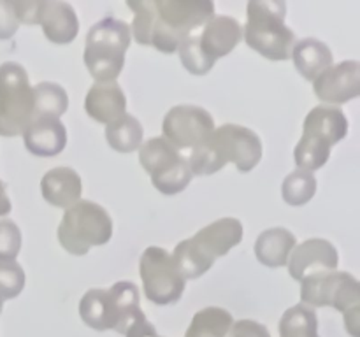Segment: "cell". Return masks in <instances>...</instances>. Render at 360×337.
Returning <instances> with one entry per match:
<instances>
[{
  "label": "cell",
  "instance_id": "2e32d148",
  "mask_svg": "<svg viewBox=\"0 0 360 337\" xmlns=\"http://www.w3.org/2000/svg\"><path fill=\"white\" fill-rule=\"evenodd\" d=\"M37 25H41L46 39L53 44H70L79 32L76 11L62 0H41Z\"/></svg>",
  "mask_w": 360,
  "mask_h": 337
},
{
  "label": "cell",
  "instance_id": "7c38bea8",
  "mask_svg": "<svg viewBox=\"0 0 360 337\" xmlns=\"http://www.w3.org/2000/svg\"><path fill=\"white\" fill-rule=\"evenodd\" d=\"M214 132V119L200 105L179 104L169 109L162 121V133L176 150H195Z\"/></svg>",
  "mask_w": 360,
  "mask_h": 337
},
{
  "label": "cell",
  "instance_id": "cb8c5ba5",
  "mask_svg": "<svg viewBox=\"0 0 360 337\" xmlns=\"http://www.w3.org/2000/svg\"><path fill=\"white\" fill-rule=\"evenodd\" d=\"M280 337H320L315 309L304 304L288 308L280 319Z\"/></svg>",
  "mask_w": 360,
  "mask_h": 337
},
{
  "label": "cell",
  "instance_id": "d6a6232c",
  "mask_svg": "<svg viewBox=\"0 0 360 337\" xmlns=\"http://www.w3.org/2000/svg\"><path fill=\"white\" fill-rule=\"evenodd\" d=\"M13 7L20 23L37 25L41 0H13Z\"/></svg>",
  "mask_w": 360,
  "mask_h": 337
},
{
  "label": "cell",
  "instance_id": "e575fe53",
  "mask_svg": "<svg viewBox=\"0 0 360 337\" xmlns=\"http://www.w3.org/2000/svg\"><path fill=\"white\" fill-rule=\"evenodd\" d=\"M144 337H160V336H158V333H157V330H153V332L146 333V336H144Z\"/></svg>",
  "mask_w": 360,
  "mask_h": 337
},
{
  "label": "cell",
  "instance_id": "9c48e42d",
  "mask_svg": "<svg viewBox=\"0 0 360 337\" xmlns=\"http://www.w3.org/2000/svg\"><path fill=\"white\" fill-rule=\"evenodd\" d=\"M34 88L18 62L0 65V136L18 137L34 118Z\"/></svg>",
  "mask_w": 360,
  "mask_h": 337
},
{
  "label": "cell",
  "instance_id": "4316f807",
  "mask_svg": "<svg viewBox=\"0 0 360 337\" xmlns=\"http://www.w3.org/2000/svg\"><path fill=\"white\" fill-rule=\"evenodd\" d=\"M127 6L132 9L134 21L130 25V35L137 44L151 46V32L155 23V0H129Z\"/></svg>",
  "mask_w": 360,
  "mask_h": 337
},
{
  "label": "cell",
  "instance_id": "7a4b0ae2",
  "mask_svg": "<svg viewBox=\"0 0 360 337\" xmlns=\"http://www.w3.org/2000/svg\"><path fill=\"white\" fill-rule=\"evenodd\" d=\"M243 241V223L238 218H220L200 228L193 237L178 242L172 260L188 279H197L213 267L217 258L225 256Z\"/></svg>",
  "mask_w": 360,
  "mask_h": 337
},
{
  "label": "cell",
  "instance_id": "836d02e7",
  "mask_svg": "<svg viewBox=\"0 0 360 337\" xmlns=\"http://www.w3.org/2000/svg\"><path fill=\"white\" fill-rule=\"evenodd\" d=\"M11 207H13V204H11L9 195H7L6 192V185H4L2 179H0V216H6L11 211Z\"/></svg>",
  "mask_w": 360,
  "mask_h": 337
},
{
  "label": "cell",
  "instance_id": "9a60e30c",
  "mask_svg": "<svg viewBox=\"0 0 360 337\" xmlns=\"http://www.w3.org/2000/svg\"><path fill=\"white\" fill-rule=\"evenodd\" d=\"M21 136L25 147L41 158L56 157L67 146L65 125L51 116H34Z\"/></svg>",
  "mask_w": 360,
  "mask_h": 337
},
{
  "label": "cell",
  "instance_id": "83f0119b",
  "mask_svg": "<svg viewBox=\"0 0 360 337\" xmlns=\"http://www.w3.org/2000/svg\"><path fill=\"white\" fill-rule=\"evenodd\" d=\"M178 53L183 67H185L190 74L204 76V74H207L213 69L214 62L207 58L202 53V49H200L199 46V34H195V32H193L192 35H188L186 39H183V42L178 48Z\"/></svg>",
  "mask_w": 360,
  "mask_h": 337
},
{
  "label": "cell",
  "instance_id": "d4e9b609",
  "mask_svg": "<svg viewBox=\"0 0 360 337\" xmlns=\"http://www.w3.org/2000/svg\"><path fill=\"white\" fill-rule=\"evenodd\" d=\"M34 116L62 118L69 109V95L58 83L42 81L34 88Z\"/></svg>",
  "mask_w": 360,
  "mask_h": 337
},
{
  "label": "cell",
  "instance_id": "603a6c76",
  "mask_svg": "<svg viewBox=\"0 0 360 337\" xmlns=\"http://www.w3.org/2000/svg\"><path fill=\"white\" fill-rule=\"evenodd\" d=\"M143 125L132 114H123L111 125H105L104 136L109 146L118 153H132L143 144Z\"/></svg>",
  "mask_w": 360,
  "mask_h": 337
},
{
  "label": "cell",
  "instance_id": "d590c367",
  "mask_svg": "<svg viewBox=\"0 0 360 337\" xmlns=\"http://www.w3.org/2000/svg\"><path fill=\"white\" fill-rule=\"evenodd\" d=\"M2 308H4V300L2 297H0V315H2Z\"/></svg>",
  "mask_w": 360,
  "mask_h": 337
},
{
  "label": "cell",
  "instance_id": "484cf974",
  "mask_svg": "<svg viewBox=\"0 0 360 337\" xmlns=\"http://www.w3.org/2000/svg\"><path fill=\"white\" fill-rule=\"evenodd\" d=\"M316 193V178L313 172L304 168H295L294 172L283 179L281 185V195L288 206H304L315 197Z\"/></svg>",
  "mask_w": 360,
  "mask_h": 337
},
{
  "label": "cell",
  "instance_id": "ba28073f",
  "mask_svg": "<svg viewBox=\"0 0 360 337\" xmlns=\"http://www.w3.org/2000/svg\"><path fill=\"white\" fill-rule=\"evenodd\" d=\"M112 237V220L108 211L91 200H77L65 209L58 225V242L67 253L83 256Z\"/></svg>",
  "mask_w": 360,
  "mask_h": 337
},
{
  "label": "cell",
  "instance_id": "7402d4cb",
  "mask_svg": "<svg viewBox=\"0 0 360 337\" xmlns=\"http://www.w3.org/2000/svg\"><path fill=\"white\" fill-rule=\"evenodd\" d=\"M234 323L231 312L224 308H204L193 315L185 337H229Z\"/></svg>",
  "mask_w": 360,
  "mask_h": 337
},
{
  "label": "cell",
  "instance_id": "6da1fadb",
  "mask_svg": "<svg viewBox=\"0 0 360 337\" xmlns=\"http://www.w3.org/2000/svg\"><path fill=\"white\" fill-rule=\"evenodd\" d=\"M262 140L252 128L225 123L214 128L202 146L192 150L186 160L193 176H211L221 171L229 161L239 172L253 171L262 160Z\"/></svg>",
  "mask_w": 360,
  "mask_h": 337
},
{
  "label": "cell",
  "instance_id": "8fae6325",
  "mask_svg": "<svg viewBox=\"0 0 360 337\" xmlns=\"http://www.w3.org/2000/svg\"><path fill=\"white\" fill-rule=\"evenodd\" d=\"M139 274L148 300L157 305L174 304L185 291L186 279L176 267L172 255L160 246H150L139 260Z\"/></svg>",
  "mask_w": 360,
  "mask_h": 337
},
{
  "label": "cell",
  "instance_id": "d6986e66",
  "mask_svg": "<svg viewBox=\"0 0 360 337\" xmlns=\"http://www.w3.org/2000/svg\"><path fill=\"white\" fill-rule=\"evenodd\" d=\"M41 193L42 199L51 206L69 209L77 200H81L83 183L74 168L55 167L42 176Z\"/></svg>",
  "mask_w": 360,
  "mask_h": 337
},
{
  "label": "cell",
  "instance_id": "1f68e13d",
  "mask_svg": "<svg viewBox=\"0 0 360 337\" xmlns=\"http://www.w3.org/2000/svg\"><path fill=\"white\" fill-rule=\"evenodd\" d=\"M229 337H271L266 325L255 319H238L232 323Z\"/></svg>",
  "mask_w": 360,
  "mask_h": 337
},
{
  "label": "cell",
  "instance_id": "52a82bcc",
  "mask_svg": "<svg viewBox=\"0 0 360 337\" xmlns=\"http://www.w3.org/2000/svg\"><path fill=\"white\" fill-rule=\"evenodd\" d=\"M151 46L165 55L178 51L183 39L204 27L214 16L211 0H155Z\"/></svg>",
  "mask_w": 360,
  "mask_h": 337
},
{
  "label": "cell",
  "instance_id": "5bb4252c",
  "mask_svg": "<svg viewBox=\"0 0 360 337\" xmlns=\"http://www.w3.org/2000/svg\"><path fill=\"white\" fill-rule=\"evenodd\" d=\"M340 263L338 249L327 239L313 237L295 246L288 256L287 269L290 277L295 281H302L306 276L326 270H336Z\"/></svg>",
  "mask_w": 360,
  "mask_h": 337
},
{
  "label": "cell",
  "instance_id": "f1b7e54d",
  "mask_svg": "<svg viewBox=\"0 0 360 337\" xmlns=\"http://www.w3.org/2000/svg\"><path fill=\"white\" fill-rule=\"evenodd\" d=\"M25 281H27L25 270L16 260L0 262V297L2 300L16 298L23 291Z\"/></svg>",
  "mask_w": 360,
  "mask_h": 337
},
{
  "label": "cell",
  "instance_id": "5b68a950",
  "mask_svg": "<svg viewBox=\"0 0 360 337\" xmlns=\"http://www.w3.org/2000/svg\"><path fill=\"white\" fill-rule=\"evenodd\" d=\"M348 133V119L336 105H316L308 112L302 125V137L294 150L299 168L319 171L327 164L330 150Z\"/></svg>",
  "mask_w": 360,
  "mask_h": 337
},
{
  "label": "cell",
  "instance_id": "30bf717a",
  "mask_svg": "<svg viewBox=\"0 0 360 337\" xmlns=\"http://www.w3.org/2000/svg\"><path fill=\"white\" fill-rule=\"evenodd\" d=\"M139 161L155 188L167 197L183 192L193 178L186 157L164 137L144 140L139 146Z\"/></svg>",
  "mask_w": 360,
  "mask_h": 337
},
{
  "label": "cell",
  "instance_id": "4fadbf2b",
  "mask_svg": "<svg viewBox=\"0 0 360 337\" xmlns=\"http://www.w3.org/2000/svg\"><path fill=\"white\" fill-rule=\"evenodd\" d=\"M313 91L326 105H340L354 100L360 93V63L345 60L330 65L313 81Z\"/></svg>",
  "mask_w": 360,
  "mask_h": 337
},
{
  "label": "cell",
  "instance_id": "ffe728a7",
  "mask_svg": "<svg viewBox=\"0 0 360 337\" xmlns=\"http://www.w3.org/2000/svg\"><path fill=\"white\" fill-rule=\"evenodd\" d=\"M290 58L294 60L297 72L308 81H315L334 62L333 49L326 42L315 37L295 41Z\"/></svg>",
  "mask_w": 360,
  "mask_h": 337
},
{
  "label": "cell",
  "instance_id": "4dcf8cb0",
  "mask_svg": "<svg viewBox=\"0 0 360 337\" xmlns=\"http://www.w3.org/2000/svg\"><path fill=\"white\" fill-rule=\"evenodd\" d=\"M18 27H20V21L14 13L13 0H0V41L14 37Z\"/></svg>",
  "mask_w": 360,
  "mask_h": 337
},
{
  "label": "cell",
  "instance_id": "44dd1931",
  "mask_svg": "<svg viewBox=\"0 0 360 337\" xmlns=\"http://www.w3.org/2000/svg\"><path fill=\"white\" fill-rule=\"evenodd\" d=\"M295 246H297V239L288 228H267L257 237L255 256L264 267L278 269V267L287 265L288 256Z\"/></svg>",
  "mask_w": 360,
  "mask_h": 337
},
{
  "label": "cell",
  "instance_id": "3957f363",
  "mask_svg": "<svg viewBox=\"0 0 360 337\" xmlns=\"http://www.w3.org/2000/svg\"><path fill=\"white\" fill-rule=\"evenodd\" d=\"M287 6L280 0H250L243 37L246 44L273 62L290 60L295 34L287 23Z\"/></svg>",
  "mask_w": 360,
  "mask_h": 337
},
{
  "label": "cell",
  "instance_id": "ac0fdd59",
  "mask_svg": "<svg viewBox=\"0 0 360 337\" xmlns=\"http://www.w3.org/2000/svg\"><path fill=\"white\" fill-rule=\"evenodd\" d=\"M84 111L97 123L111 125L127 112V97L116 81L95 83L84 98Z\"/></svg>",
  "mask_w": 360,
  "mask_h": 337
},
{
  "label": "cell",
  "instance_id": "f546056e",
  "mask_svg": "<svg viewBox=\"0 0 360 337\" xmlns=\"http://www.w3.org/2000/svg\"><path fill=\"white\" fill-rule=\"evenodd\" d=\"M21 230L13 220H0V262H13L20 255Z\"/></svg>",
  "mask_w": 360,
  "mask_h": 337
},
{
  "label": "cell",
  "instance_id": "e0dca14e",
  "mask_svg": "<svg viewBox=\"0 0 360 337\" xmlns=\"http://www.w3.org/2000/svg\"><path fill=\"white\" fill-rule=\"evenodd\" d=\"M241 41L243 27L232 16H213L199 34L200 49L213 62L234 51Z\"/></svg>",
  "mask_w": 360,
  "mask_h": 337
},
{
  "label": "cell",
  "instance_id": "8992f818",
  "mask_svg": "<svg viewBox=\"0 0 360 337\" xmlns=\"http://www.w3.org/2000/svg\"><path fill=\"white\" fill-rule=\"evenodd\" d=\"M130 41V25L112 16L104 18L88 30L83 60L97 83L116 81L122 74Z\"/></svg>",
  "mask_w": 360,
  "mask_h": 337
},
{
  "label": "cell",
  "instance_id": "277c9868",
  "mask_svg": "<svg viewBox=\"0 0 360 337\" xmlns=\"http://www.w3.org/2000/svg\"><path fill=\"white\" fill-rule=\"evenodd\" d=\"M301 283V304L308 308H334L343 315L345 329L360 337V283L345 270H326L306 276Z\"/></svg>",
  "mask_w": 360,
  "mask_h": 337
}]
</instances>
